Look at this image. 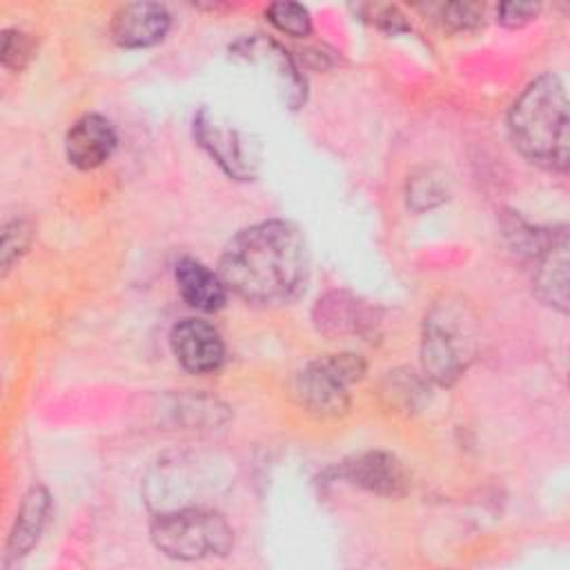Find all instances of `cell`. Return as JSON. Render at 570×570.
I'll use <instances>...</instances> for the list:
<instances>
[{"label":"cell","mask_w":570,"mask_h":570,"mask_svg":"<svg viewBox=\"0 0 570 570\" xmlns=\"http://www.w3.org/2000/svg\"><path fill=\"white\" fill-rule=\"evenodd\" d=\"M374 22L379 29L387 31V33H399V31H407V22H405V16L392 7V4H383V7H376L374 9Z\"/></svg>","instance_id":"7402d4cb"},{"label":"cell","mask_w":570,"mask_h":570,"mask_svg":"<svg viewBox=\"0 0 570 570\" xmlns=\"http://www.w3.org/2000/svg\"><path fill=\"white\" fill-rule=\"evenodd\" d=\"M534 294L550 307L568 312V234L563 227L548 229L532 256Z\"/></svg>","instance_id":"9c48e42d"},{"label":"cell","mask_w":570,"mask_h":570,"mask_svg":"<svg viewBox=\"0 0 570 570\" xmlns=\"http://www.w3.org/2000/svg\"><path fill=\"white\" fill-rule=\"evenodd\" d=\"M49 508H51V499L42 485H33L24 494L20 510L16 514V523H13L9 543H7L9 557H22L38 543V539L45 530V523H47Z\"/></svg>","instance_id":"9a60e30c"},{"label":"cell","mask_w":570,"mask_h":570,"mask_svg":"<svg viewBox=\"0 0 570 570\" xmlns=\"http://www.w3.org/2000/svg\"><path fill=\"white\" fill-rule=\"evenodd\" d=\"M314 321L321 332L327 336H343V334H363L365 327H372V314L350 294L345 292H330L327 296L318 298L314 309Z\"/></svg>","instance_id":"5bb4252c"},{"label":"cell","mask_w":570,"mask_h":570,"mask_svg":"<svg viewBox=\"0 0 570 570\" xmlns=\"http://www.w3.org/2000/svg\"><path fill=\"white\" fill-rule=\"evenodd\" d=\"M443 198H448L443 183L428 171L421 176H414L407 185V203L419 212L439 205Z\"/></svg>","instance_id":"e0dca14e"},{"label":"cell","mask_w":570,"mask_h":570,"mask_svg":"<svg viewBox=\"0 0 570 570\" xmlns=\"http://www.w3.org/2000/svg\"><path fill=\"white\" fill-rule=\"evenodd\" d=\"M232 51L236 58H243L261 69H269V76L289 109H298L305 102V78L292 56L276 40L265 36H249L234 42Z\"/></svg>","instance_id":"52a82bcc"},{"label":"cell","mask_w":570,"mask_h":570,"mask_svg":"<svg viewBox=\"0 0 570 570\" xmlns=\"http://www.w3.org/2000/svg\"><path fill=\"white\" fill-rule=\"evenodd\" d=\"M169 343L178 363L191 374H214L225 361V343L207 321L183 318L171 327Z\"/></svg>","instance_id":"ba28073f"},{"label":"cell","mask_w":570,"mask_h":570,"mask_svg":"<svg viewBox=\"0 0 570 570\" xmlns=\"http://www.w3.org/2000/svg\"><path fill=\"white\" fill-rule=\"evenodd\" d=\"M151 541L167 557L191 561L209 554H227L234 543L229 523L207 508H174L151 523Z\"/></svg>","instance_id":"277c9868"},{"label":"cell","mask_w":570,"mask_h":570,"mask_svg":"<svg viewBox=\"0 0 570 570\" xmlns=\"http://www.w3.org/2000/svg\"><path fill=\"white\" fill-rule=\"evenodd\" d=\"M537 13L539 4L534 2H501L497 9V20L508 29H517L534 20Z\"/></svg>","instance_id":"44dd1931"},{"label":"cell","mask_w":570,"mask_h":570,"mask_svg":"<svg viewBox=\"0 0 570 570\" xmlns=\"http://www.w3.org/2000/svg\"><path fill=\"white\" fill-rule=\"evenodd\" d=\"M267 20L283 33L294 38H305L312 31V18L303 4L296 2H272L265 9Z\"/></svg>","instance_id":"2e32d148"},{"label":"cell","mask_w":570,"mask_h":570,"mask_svg":"<svg viewBox=\"0 0 570 570\" xmlns=\"http://www.w3.org/2000/svg\"><path fill=\"white\" fill-rule=\"evenodd\" d=\"M508 129L514 147L546 169H568L570 118L563 82L554 73L534 78L514 100Z\"/></svg>","instance_id":"7a4b0ae2"},{"label":"cell","mask_w":570,"mask_h":570,"mask_svg":"<svg viewBox=\"0 0 570 570\" xmlns=\"http://www.w3.org/2000/svg\"><path fill=\"white\" fill-rule=\"evenodd\" d=\"M341 474L379 497H403L410 490V472L405 465L390 452L372 450L354 456L341 470Z\"/></svg>","instance_id":"30bf717a"},{"label":"cell","mask_w":570,"mask_h":570,"mask_svg":"<svg viewBox=\"0 0 570 570\" xmlns=\"http://www.w3.org/2000/svg\"><path fill=\"white\" fill-rule=\"evenodd\" d=\"M31 240V227L24 220H13L2 232V267L4 272L11 269L13 261L20 258V254L29 247Z\"/></svg>","instance_id":"ffe728a7"},{"label":"cell","mask_w":570,"mask_h":570,"mask_svg":"<svg viewBox=\"0 0 570 570\" xmlns=\"http://www.w3.org/2000/svg\"><path fill=\"white\" fill-rule=\"evenodd\" d=\"M176 285L187 305L200 312H216L225 305L227 287L218 274L196 258H180L174 269Z\"/></svg>","instance_id":"4fadbf2b"},{"label":"cell","mask_w":570,"mask_h":570,"mask_svg":"<svg viewBox=\"0 0 570 570\" xmlns=\"http://www.w3.org/2000/svg\"><path fill=\"white\" fill-rule=\"evenodd\" d=\"M309 256L301 229L287 220H263L240 229L220 256L227 289L254 305H285L307 281Z\"/></svg>","instance_id":"6da1fadb"},{"label":"cell","mask_w":570,"mask_h":570,"mask_svg":"<svg viewBox=\"0 0 570 570\" xmlns=\"http://www.w3.org/2000/svg\"><path fill=\"white\" fill-rule=\"evenodd\" d=\"M33 51V42L18 29H7L2 36V65L7 69H22Z\"/></svg>","instance_id":"d6986e66"},{"label":"cell","mask_w":570,"mask_h":570,"mask_svg":"<svg viewBox=\"0 0 570 570\" xmlns=\"http://www.w3.org/2000/svg\"><path fill=\"white\" fill-rule=\"evenodd\" d=\"M194 136L198 145L232 176L238 180H247L256 174V160L252 149L247 147L245 136L223 122L216 114L203 107L194 116Z\"/></svg>","instance_id":"8992f818"},{"label":"cell","mask_w":570,"mask_h":570,"mask_svg":"<svg viewBox=\"0 0 570 570\" xmlns=\"http://www.w3.org/2000/svg\"><path fill=\"white\" fill-rule=\"evenodd\" d=\"M476 323L468 305L443 298L430 307L421 330L423 372L436 385H452L470 367L476 354Z\"/></svg>","instance_id":"3957f363"},{"label":"cell","mask_w":570,"mask_h":570,"mask_svg":"<svg viewBox=\"0 0 570 570\" xmlns=\"http://www.w3.org/2000/svg\"><path fill=\"white\" fill-rule=\"evenodd\" d=\"M116 131L100 114L80 116L67 131V158L78 169H96L111 158L116 149Z\"/></svg>","instance_id":"7c38bea8"},{"label":"cell","mask_w":570,"mask_h":570,"mask_svg":"<svg viewBox=\"0 0 570 570\" xmlns=\"http://www.w3.org/2000/svg\"><path fill=\"white\" fill-rule=\"evenodd\" d=\"M365 374V361L354 352L325 354L309 361L294 383L303 407L318 416H338L350 407V385Z\"/></svg>","instance_id":"5b68a950"},{"label":"cell","mask_w":570,"mask_h":570,"mask_svg":"<svg viewBox=\"0 0 570 570\" xmlns=\"http://www.w3.org/2000/svg\"><path fill=\"white\" fill-rule=\"evenodd\" d=\"M171 16L158 2L122 4L111 20V38L127 49H142L160 42L169 31Z\"/></svg>","instance_id":"8fae6325"},{"label":"cell","mask_w":570,"mask_h":570,"mask_svg":"<svg viewBox=\"0 0 570 570\" xmlns=\"http://www.w3.org/2000/svg\"><path fill=\"white\" fill-rule=\"evenodd\" d=\"M441 20L454 31H472L483 24V7L476 2H450L441 7Z\"/></svg>","instance_id":"ac0fdd59"}]
</instances>
